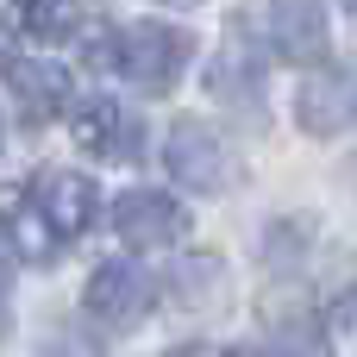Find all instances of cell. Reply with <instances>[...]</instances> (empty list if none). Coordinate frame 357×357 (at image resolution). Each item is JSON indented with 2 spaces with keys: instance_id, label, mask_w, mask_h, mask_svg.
<instances>
[{
  "instance_id": "15",
  "label": "cell",
  "mask_w": 357,
  "mask_h": 357,
  "mask_svg": "<svg viewBox=\"0 0 357 357\" xmlns=\"http://www.w3.org/2000/svg\"><path fill=\"white\" fill-rule=\"evenodd\" d=\"M0 282H6V270H0Z\"/></svg>"
},
{
  "instance_id": "6",
  "label": "cell",
  "mask_w": 357,
  "mask_h": 357,
  "mask_svg": "<svg viewBox=\"0 0 357 357\" xmlns=\"http://www.w3.org/2000/svg\"><path fill=\"white\" fill-rule=\"evenodd\" d=\"M264 31H270L276 56H289V63H320V50H326V13H320V0H276L264 13Z\"/></svg>"
},
{
  "instance_id": "8",
  "label": "cell",
  "mask_w": 357,
  "mask_h": 357,
  "mask_svg": "<svg viewBox=\"0 0 357 357\" xmlns=\"http://www.w3.org/2000/svg\"><path fill=\"white\" fill-rule=\"evenodd\" d=\"M0 232L13 238V251H19L25 264H50L56 245H63V238L44 226V213H38V201H31L25 182H0Z\"/></svg>"
},
{
  "instance_id": "11",
  "label": "cell",
  "mask_w": 357,
  "mask_h": 357,
  "mask_svg": "<svg viewBox=\"0 0 357 357\" xmlns=\"http://www.w3.org/2000/svg\"><path fill=\"white\" fill-rule=\"evenodd\" d=\"M276 351H282V357H326L320 320H307V314H289V320H276Z\"/></svg>"
},
{
  "instance_id": "2",
  "label": "cell",
  "mask_w": 357,
  "mask_h": 357,
  "mask_svg": "<svg viewBox=\"0 0 357 357\" xmlns=\"http://www.w3.org/2000/svg\"><path fill=\"white\" fill-rule=\"evenodd\" d=\"M163 163H169V176L182 182V188H201V195H220V188H232V144L220 138V132H207L201 119H182L176 132H169V151H163Z\"/></svg>"
},
{
  "instance_id": "3",
  "label": "cell",
  "mask_w": 357,
  "mask_h": 357,
  "mask_svg": "<svg viewBox=\"0 0 357 357\" xmlns=\"http://www.w3.org/2000/svg\"><path fill=\"white\" fill-rule=\"evenodd\" d=\"M113 226H119V238H126L132 251H169V245L188 232V213H182L169 195H157V188H138V195H119V207H113Z\"/></svg>"
},
{
  "instance_id": "10",
  "label": "cell",
  "mask_w": 357,
  "mask_h": 357,
  "mask_svg": "<svg viewBox=\"0 0 357 357\" xmlns=\"http://www.w3.org/2000/svg\"><path fill=\"white\" fill-rule=\"evenodd\" d=\"M13 31L19 38H31V44H56V38H69V25H75V0H13Z\"/></svg>"
},
{
  "instance_id": "7",
  "label": "cell",
  "mask_w": 357,
  "mask_h": 357,
  "mask_svg": "<svg viewBox=\"0 0 357 357\" xmlns=\"http://www.w3.org/2000/svg\"><path fill=\"white\" fill-rule=\"evenodd\" d=\"M38 213H44V226L56 232V238H82L88 232V220H94V182L88 176H75V169H50V176H38Z\"/></svg>"
},
{
  "instance_id": "5",
  "label": "cell",
  "mask_w": 357,
  "mask_h": 357,
  "mask_svg": "<svg viewBox=\"0 0 357 357\" xmlns=\"http://www.w3.org/2000/svg\"><path fill=\"white\" fill-rule=\"evenodd\" d=\"M69 138L100 163H132L138 157V119L119 113L113 100H82L75 119H69Z\"/></svg>"
},
{
  "instance_id": "13",
  "label": "cell",
  "mask_w": 357,
  "mask_h": 357,
  "mask_svg": "<svg viewBox=\"0 0 357 357\" xmlns=\"http://www.w3.org/2000/svg\"><path fill=\"white\" fill-rule=\"evenodd\" d=\"M169 357H232V351H213V345H176Z\"/></svg>"
},
{
  "instance_id": "14",
  "label": "cell",
  "mask_w": 357,
  "mask_h": 357,
  "mask_svg": "<svg viewBox=\"0 0 357 357\" xmlns=\"http://www.w3.org/2000/svg\"><path fill=\"white\" fill-rule=\"evenodd\" d=\"M169 6H195V0H169Z\"/></svg>"
},
{
  "instance_id": "4",
  "label": "cell",
  "mask_w": 357,
  "mask_h": 357,
  "mask_svg": "<svg viewBox=\"0 0 357 357\" xmlns=\"http://www.w3.org/2000/svg\"><path fill=\"white\" fill-rule=\"evenodd\" d=\"M88 314L94 320H107V326H138L144 320V307H151V276L138 270V264H100L94 276H88Z\"/></svg>"
},
{
  "instance_id": "1",
  "label": "cell",
  "mask_w": 357,
  "mask_h": 357,
  "mask_svg": "<svg viewBox=\"0 0 357 357\" xmlns=\"http://www.w3.org/2000/svg\"><path fill=\"white\" fill-rule=\"evenodd\" d=\"M182 63H188V31H176L163 19L126 25L113 44V69H126V82L138 94H169L182 82Z\"/></svg>"
},
{
  "instance_id": "12",
  "label": "cell",
  "mask_w": 357,
  "mask_h": 357,
  "mask_svg": "<svg viewBox=\"0 0 357 357\" xmlns=\"http://www.w3.org/2000/svg\"><path fill=\"white\" fill-rule=\"evenodd\" d=\"M69 31H75V56H82L88 69H113V44H119V31H113V25L88 19V25H69Z\"/></svg>"
},
{
  "instance_id": "9",
  "label": "cell",
  "mask_w": 357,
  "mask_h": 357,
  "mask_svg": "<svg viewBox=\"0 0 357 357\" xmlns=\"http://www.w3.org/2000/svg\"><path fill=\"white\" fill-rule=\"evenodd\" d=\"M6 88L19 94V113L31 126H50L63 107H69V69H50V63H6Z\"/></svg>"
}]
</instances>
